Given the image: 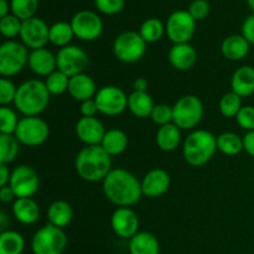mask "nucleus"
I'll return each instance as SVG.
<instances>
[{
    "label": "nucleus",
    "mask_w": 254,
    "mask_h": 254,
    "mask_svg": "<svg viewBox=\"0 0 254 254\" xmlns=\"http://www.w3.org/2000/svg\"><path fill=\"white\" fill-rule=\"evenodd\" d=\"M103 192L118 207H130L143 196L141 183L126 169H113L103 180Z\"/></svg>",
    "instance_id": "nucleus-1"
},
{
    "label": "nucleus",
    "mask_w": 254,
    "mask_h": 254,
    "mask_svg": "<svg viewBox=\"0 0 254 254\" xmlns=\"http://www.w3.org/2000/svg\"><path fill=\"white\" fill-rule=\"evenodd\" d=\"M74 168L79 178L88 183H98L107 178L112 169V156L101 145L84 146L77 154Z\"/></svg>",
    "instance_id": "nucleus-2"
},
{
    "label": "nucleus",
    "mask_w": 254,
    "mask_h": 254,
    "mask_svg": "<svg viewBox=\"0 0 254 254\" xmlns=\"http://www.w3.org/2000/svg\"><path fill=\"white\" fill-rule=\"evenodd\" d=\"M50 96L45 82L27 79L17 87L14 106L25 117H39L49 107Z\"/></svg>",
    "instance_id": "nucleus-3"
},
{
    "label": "nucleus",
    "mask_w": 254,
    "mask_h": 254,
    "mask_svg": "<svg viewBox=\"0 0 254 254\" xmlns=\"http://www.w3.org/2000/svg\"><path fill=\"white\" fill-rule=\"evenodd\" d=\"M217 151V136L211 131L198 129L186 136L183 155L186 163L193 168L206 165Z\"/></svg>",
    "instance_id": "nucleus-4"
},
{
    "label": "nucleus",
    "mask_w": 254,
    "mask_h": 254,
    "mask_svg": "<svg viewBox=\"0 0 254 254\" xmlns=\"http://www.w3.org/2000/svg\"><path fill=\"white\" fill-rule=\"evenodd\" d=\"M203 103L197 96L186 94L173 106V123L181 130H189L198 126L203 118Z\"/></svg>",
    "instance_id": "nucleus-5"
},
{
    "label": "nucleus",
    "mask_w": 254,
    "mask_h": 254,
    "mask_svg": "<svg viewBox=\"0 0 254 254\" xmlns=\"http://www.w3.org/2000/svg\"><path fill=\"white\" fill-rule=\"evenodd\" d=\"M30 52L17 41L4 42L0 46V74L4 78L16 76L29 64Z\"/></svg>",
    "instance_id": "nucleus-6"
},
{
    "label": "nucleus",
    "mask_w": 254,
    "mask_h": 254,
    "mask_svg": "<svg viewBox=\"0 0 254 254\" xmlns=\"http://www.w3.org/2000/svg\"><path fill=\"white\" fill-rule=\"evenodd\" d=\"M67 236L62 228L45 225L36 231L31 241L34 254H62L66 250Z\"/></svg>",
    "instance_id": "nucleus-7"
},
{
    "label": "nucleus",
    "mask_w": 254,
    "mask_h": 254,
    "mask_svg": "<svg viewBox=\"0 0 254 254\" xmlns=\"http://www.w3.org/2000/svg\"><path fill=\"white\" fill-rule=\"evenodd\" d=\"M146 51V42L136 31H124L113 42L114 56L124 64L140 61Z\"/></svg>",
    "instance_id": "nucleus-8"
},
{
    "label": "nucleus",
    "mask_w": 254,
    "mask_h": 254,
    "mask_svg": "<svg viewBox=\"0 0 254 254\" xmlns=\"http://www.w3.org/2000/svg\"><path fill=\"white\" fill-rule=\"evenodd\" d=\"M14 135L21 145L35 148L42 145L47 140L50 135V127L40 117H24L20 119Z\"/></svg>",
    "instance_id": "nucleus-9"
},
{
    "label": "nucleus",
    "mask_w": 254,
    "mask_h": 254,
    "mask_svg": "<svg viewBox=\"0 0 254 254\" xmlns=\"http://www.w3.org/2000/svg\"><path fill=\"white\" fill-rule=\"evenodd\" d=\"M196 30V20L188 10H176L166 20L165 32L175 44H189Z\"/></svg>",
    "instance_id": "nucleus-10"
},
{
    "label": "nucleus",
    "mask_w": 254,
    "mask_h": 254,
    "mask_svg": "<svg viewBox=\"0 0 254 254\" xmlns=\"http://www.w3.org/2000/svg\"><path fill=\"white\" fill-rule=\"evenodd\" d=\"M57 69L71 78L76 74L84 73L89 64V57L83 49L76 45H68L59 50L56 55Z\"/></svg>",
    "instance_id": "nucleus-11"
},
{
    "label": "nucleus",
    "mask_w": 254,
    "mask_h": 254,
    "mask_svg": "<svg viewBox=\"0 0 254 254\" xmlns=\"http://www.w3.org/2000/svg\"><path fill=\"white\" fill-rule=\"evenodd\" d=\"M99 113L104 116L116 117L128 108V96L117 86H104L94 97Z\"/></svg>",
    "instance_id": "nucleus-12"
},
{
    "label": "nucleus",
    "mask_w": 254,
    "mask_h": 254,
    "mask_svg": "<svg viewBox=\"0 0 254 254\" xmlns=\"http://www.w3.org/2000/svg\"><path fill=\"white\" fill-rule=\"evenodd\" d=\"M74 36L82 41H94L103 31V22L98 14L91 10H81L76 12L71 20Z\"/></svg>",
    "instance_id": "nucleus-13"
},
{
    "label": "nucleus",
    "mask_w": 254,
    "mask_h": 254,
    "mask_svg": "<svg viewBox=\"0 0 254 254\" xmlns=\"http://www.w3.org/2000/svg\"><path fill=\"white\" fill-rule=\"evenodd\" d=\"M9 185L17 198L32 197L39 190L40 178L31 166L19 165L11 171Z\"/></svg>",
    "instance_id": "nucleus-14"
},
{
    "label": "nucleus",
    "mask_w": 254,
    "mask_h": 254,
    "mask_svg": "<svg viewBox=\"0 0 254 254\" xmlns=\"http://www.w3.org/2000/svg\"><path fill=\"white\" fill-rule=\"evenodd\" d=\"M20 39L27 49H44L50 42V27L44 20L34 16L22 21Z\"/></svg>",
    "instance_id": "nucleus-15"
},
{
    "label": "nucleus",
    "mask_w": 254,
    "mask_h": 254,
    "mask_svg": "<svg viewBox=\"0 0 254 254\" xmlns=\"http://www.w3.org/2000/svg\"><path fill=\"white\" fill-rule=\"evenodd\" d=\"M113 232L123 240H130L139 232V217L130 207H118L111 217Z\"/></svg>",
    "instance_id": "nucleus-16"
},
{
    "label": "nucleus",
    "mask_w": 254,
    "mask_h": 254,
    "mask_svg": "<svg viewBox=\"0 0 254 254\" xmlns=\"http://www.w3.org/2000/svg\"><path fill=\"white\" fill-rule=\"evenodd\" d=\"M76 135L79 140L86 146L92 145H101L107 130L104 129L103 123L96 117H82L77 121L76 127Z\"/></svg>",
    "instance_id": "nucleus-17"
},
{
    "label": "nucleus",
    "mask_w": 254,
    "mask_h": 254,
    "mask_svg": "<svg viewBox=\"0 0 254 254\" xmlns=\"http://www.w3.org/2000/svg\"><path fill=\"white\" fill-rule=\"evenodd\" d=\"M170 175L164 169H153L141 180V191L146 197L156 198L165 195L170 188Z\"/></svg>",
    "instance_id": "nucleus-18"
},
{
    "label": "nucleus",
    "mask_w": 254,
    "mask_h": 254,
    "mask_svg": "<svg viewBox=\"0 0 254 254\" xmlns=\"http://www.w3.org/2000/svg\"><path fill=\"white\" fill-rule=\"evenodd\" d=\"M168 59L178 71H189L197 62V52L190 44H175L169 51Z\"/></svg>",
    "instance_id": "nucleus-19"
},
{
    "label": "nucleus",
    "mask_w": 254,
    "mask_h": 254,
    "mask_svg": "<svg viewBox=\"0 0 254 254\" xmlns=\"http://www.w3.org/2000/svg\"><path fill=\"white\" fill-rule=\"evenodd\" d=\"M32 72L40 77H47L57 69V59L50 50H31L29 56V64Z\"/></svg>",
    "instance_id": "nucleus-20"
},
{
    "label": "nucleus",
    "mask_w": 254,
    "mask_h": 254,
    "mask_svg": "<svg viewBox=\"0 0 254 254\" xmlns=\"http://www.w3.org/2000/svg\"><path fill=\"white\" fill-rule=\"evenodd\" d=\"M96 82L89 74L79 73L69 78L68 93L73 99L78 102H84L96 97Z\"/></svg>",
    "instance_id": "nucleus-21"
},
{
    "label": "nucleus",
    "mask_w": 254,
    "mask_h": 254,
    "mask_svg": "<svg viewBox=\"0 0 254 254\" xmlns=\"http://www.w3.org/2000/svg\"><path fill=\"white\" fill-rule=\"evenodd\" d=\"M12 215L22 225H34L40 218V207L31 197H20L12 202Z\"/></svg>",
    "instance_id": "nucleus-22"
},
{
    "label": "nucleus",
    "mask_w": 254,
    "mask_h": 254,
    "mask_svg": "<svg viewBox=\"0 0 254 254\" xmlns=\"http://www.w3.org/2000/svg\"><path fill=\"white\" fill-rule=\"evenodd\" d=\"M231 88L241 98L252 96L254 93V67L246 64L236 69L231 78Z\"/></svg>",
    "instance_id": "nucleus-23"
},
{
    "label": "nucleus",
    "mask_w": 254,
    "mask_h": 254,
    "mask_svg": "<svg viewBox=\"0 0 254 254\" xmlns=\"http://www.w3.org/2000/svg\"><path fill=\"white\" fill-rule=\"evenodd\" d=\"M251 44L242 35H230L221 45L222 55L230 61H241L250 54Z\"/></svg>",
    "instance_id": "nucleus-24"
},
{
    "label": "nucleus",
    "mask_w": 254,
    "mask_h": 254,
    "mask_svg": "<svg viewBox=\"0 0 254 254\" xmlns=\"http://www.w3.org/2000/svg\"><path fill=\"white\" fill-rule=\"evenodd\" d=\"M73 218V210L67 201H54L47 208V220L50 225L64 228L71 223Z\"/></svg>",
    "instance_id": "nucleus-25"
},
{
    "label": "nucleus",
    "mask_w": 254,
    "mask_h": 254,
    "mask_svg": "<svg viewBox=\"0 0 254 254\" xmlns=\"http://www.w3.org/2000/svg\"><path fill=\"white\" fill-rule=\"evenodd\" d=\"M130 254H159L160 245L158 238L149 232H138L129 240Z\"/></svg>",
    "instance_id": "nucleus-26"
},
{
    "label": "nucleus",
    "mask_w": 254,
    "mask_h": 254,
    "mask_svg": "<svg viewBox=\"0 0 254 254\" xmlns=\"http://www.w3.org/2000/svg\"><path fill=\"white\" fill-rule=\"evenodd\" d=\"M153 98L148 92H131L128 96V109L136 118H149L153 112Z\"/></svg>",
    "instance_id": "nucleus-27"
},
{
    "label": "nucleus",
    "mask_w": 254,
    "mask_h": 254,
    "mask_svg": "<svg viewBox=\"0 0 254 254\" xmlns=\"http://www.w3.org/2000/svg\"><path fill=\"white\" fill-rule=\"evenodd\" d=\"M159 149L163 151H174L181 143V129L174 123L159 127L155 136Z\"/></svg>",
    "instance_id": "nucleus-28"
},
{
    "label": "nucleus",
    "mask_w": 254,
    "mask_h": 254,
    "mask_svg": "<svg viewBox=\"0 0 254 254\" xmlns=\"http://www.w3.org/2000/svg\"><path fill=\"white\" fill-rule=\"evenodd\" d=\"M128 136L121 129H111L106 133L101 146L111 156H117L123 154L128 148Z\"/></svg>",
    "instance_id": "nucleus-29"
},
{
    "label": "nucleus",
    "mask_w": 254,
    "mask_h": 254,
    "mask_svg": "<svg viewBox=\"0 0 254 254\" xmlns=\"http://www.w3.org/2000/svg\"><path fill=\"white\" fill-rule=\"evenodd\" d=\"M217 150L228 156H235L245 150L243 138L232 131H226L217 136Z\"/></svg>",
    "instance_id": "nucleus-30"
},
{
    "label": "nucleus",
    "mask_w": 254,
    "mask_h": 254,
    "mask_svg": "<svg viewBox=\"0 0 254 254\" xmlns=\"http://www.w3.org/2000/svg\"><path fill=\"white\" fill-rule=\"evenodd\" d=\"M25 240L16 231H4L0 233V254H22Z\"/></svg>",
    "instance_id": "nucleus-31"
},
{
    "label": "nucleus",
    "mask_w": 254,
    "mask_h": 254,
    "mask_svg": "<svg viewBox=\"0 0 254 254\" xmlns=\"http://www.w3.org/2000/svg\"><path fill=\"white\" fill-rule=\"evenodd\" d=\"M73 37L74 32L71 26V22L59 21L50 26V42L55 46H59L60 49L68 46Z\"/></svg>",
    "instance_id": "nucleus-32"
},
{
    "label": "nucleus",
    "mask_w": 254,
    "mask_h": 254,
    "mask_svg": "<svg viewBox=\"0 0 254 254\" xmlns=\"http://www.w3.org/2000/svg\"><path fill=\"white\" fill-rule=\"evenodd\" d=\"M20 141L15 135L0 134V164H10L17 158Z\"/></svg>",
    "instance_id": "nucleus-33"
},
{
    "label": "nucleus",
    "mask_w": 254,
    "mask_h": 254,
    "mask_svg": "<svg viewBox=\"0 0 254 254\" xmlns=\"http://www.w3.org/2000/svg\"><path fill=\"white\" fill-rule=\"evenodd\" d=\"M139 34L146 44H154L165 34V25L156 17H150L141 24Z\"/></svg>",
    "instance_id": "nucleus-34"
},
{
    "label": "nucleus",
    "mask_w": 254,
    "mask_h": 254,
    "mask_svg": "<svg viewBox=\"0 0 254 254\" xmlns=\"http://www.w3.org/2000/svg\"><path fill=\"white\" fill-rule=\"evenodd\" d=\"M242 107V98L232 91L223 94L218 103L221 114L226 118H236Z\"/></svg>",
    "instance_id": "nucleus-35"
},
{
    "label": "nucleus",
    "mask_w": 254,
    "mask_h": 254,
    "mask_svg": "<svg viewBox=\"0 0 254 254\" xmlns=\"http://www.w3.org/2000/svg\"><path fill=\"white\" fill-rule=\"evenodd\" d=\"M45 84H46L47 91L50 92L51 96H60V94H64V92H68L69 77L64 74V72L56 69L50 76L46 77Z\"/></svg>",
    "instance_id": "nucleus-36"
},
{
    "label": "nucleus",
    "mask_w": 254,
    "mask_h": 254,
    "mask_svg": "<svg viewBox=\"0 0 254 254\" xmlns=\"http://www.w3.org/2000/svg\"><path fill=\"white\" fill-rule=\"evenodd\" d=\"M39 7V0H11L10 9L12 15L19 17L21 21L34 17Z\"/></svg>",
    "instance_id": "nucleus-37"
},
{
    "label": "nucleus",
    "mask_w": 254,
    "mask_h": 254,
    "mask_svg": "<svg viewBox=\"0 0 254 254\" xmlns=\"http://www.w3.org/2000/svg\"><path fill=\"white\" fill-rule=\"evenodd\" d=\"M19 122L16 113L10 107L2 106L0 108V134L14 135Z\"/></svg>",
    "instance_id": "nucleus-38"
},
{
    "label": "nucleus",
    "mask_w": 254,
    "mask_h": 254,
    "mask_svg": "<svg viewBox=\"0 0 254 254\" xmlns=\"http://www.w3.org/2000/svg\"><path fill=\"white\" fill-rule=\"evenodd\" d=\"M21 26V20L12 14H9L7 16L0 19V32L2 34V36L7 37V39H12V37H16L17 35H20Z\"/></svg>",
    "instance_id": "nucleus-39"
},
{
    "label": "nucleus",
    "mask_w": 254,
    "mask_h": 254,
    "mask_svg": "<svg viewBox=\"0 0 254 254\" xmlns=\"http://www.w3.org/2000/svg\"><path fill=\"white\" fill-rule=\"evenodd\" d=\"M150 118L159 127L173 123V107L165 103L155 104L153 112H151Z\"/></svg>",
    "instance_id": "nucleus-40"
},
{
    "label": "nucleus",
    "mask_w": 254,
    "mask_h": 254,
    "mask_svg": "<svg viewBox=\"0 0 254 254\" xmlns=\"http://www.w3.org/2000/svg\"><path fill=\"white\" fill-rule=\"evenodd\" d=\"M16 92L17 87L9 78H4L2 77L0 79V104H1V107L7 106L10 103H14Z\"/></svg>",
    "instance_id": "nucleus-41"
},
{
    "label": "nucleus",
    "mask_w": 254,
    "mask_h": 254,
    "mask_svg": "<svg viewBox=\"0 0 254 254\" xmlns=\"http://www.w3.org/2000/svg\"><path fill=\"white\" fill-rule=\"evenodd\" d=\"M236 121L243 130H254V106H243L236 116Z\"/></svg>",
    "instance_id": "nucleus-42"
},
{
    "label": "nucleus",
    "mask_w": 254,
    "mask_h": 254,
    "mask_svg": "<svg viewBox=\"0 0 254 254\" xmlns=\"http://www.w3.org/2000/svg\"><path fill=\"white\" fill-rule=\"evenodd\" d=\"M94 5L102 14L114 15L123 10L126 0H94Z\"/></svg>",
    "instance_id": "nucleus-43"
},
{
    "label": "nucleus",
    "mask_w": 254,
    "mask_h": 254,
    "mask_svg": "<svg viewBox=\"0 0 254 254\" xmlns=\"http://www.w3.org/2000/svg\"><path fill=\"white\" fill-rule=\"evenodd\" d=\"M210 2L207 0H193L189 6L188 11L190 12L191 16L197 21V20H203L210 14Z\"/></svg>",
    "instance_id": "nucleus-44"
},
{
    "label": "nucleus",
    "mask_w": 254,
    "mask_h": 254,
    "mask_svg": "<svg viewBox=\"0 0 254 254\" xmlns=\"http://www.w3.org/2000/svg\"><path fill=\"white\" fill-rule=\"evenodd\" d=\"M242 36L245 37L251 45H254V14L246 17V20L243 21Z\"/></svg>",
    "instance_id": "nucleus-45"
},
{
    "label": "nucleus",
    "mask_w": 254,
    "mask_h": 254,
    "mask_svg": "<svg viewBox=\"0 0 254 254\" xmlns=\"http://www.w3.org/2000/svg\"><path fill=\"white\" fill-rule=\"evenodd\" d=\"M79 112H81L82 117H96L98 113V106H97L96 99H87V101L81 102L79 106Z\"/></svg>",
    "instance_id": "nucleus-46"
},
{
    "label": "nucleus",
    "mask_w": 254,
    "mask_h": 254,
    "mask_svg": "<svg viewBox=\"0 0 254 254\" xmlns=\"http://www.w3.org/2000/svg\"><path fill=\"white\" fill-rule=\"evenodd\" d=\"M16 195H15L14 190L10 188V185L4 186V188H0V201L2 203H9L14 202L16 200Z\"/></svg>",
    "instance_id": "nucleus-47"
},
{
    "label": "nucleus",
    "mask_w": 254,
    "mask_h": 254,
    "mask_svg": "<svg viewBox=\"0 0 254 254\" xmlns=\"http://www.w3.org/2000/svg\"><path fill=\"white\" fill-rule=\"evenodd\" d=\"M243 146H245L246 153L254 158V130L247 131L243 136Z\"/></svg>",
    "instance_id": "nucleus-48"
},
{
    "label": "nucleus",
    "mask_w": 254,
    "mask_h": 254,
    "mask_svg": "<svg viewBox=\"0 0 254 254\" xmlns=\"http://www.w3.org/2000/svg\"><path fill=\"white\" fill-rule=\"evenodd\" d=\"M10 176H11V173L6 164H0V188L9 185Z\"/></svg>",
    "instance_id": "nucleus-49"
},
{
    "label": "nucleus",
    "mask_w": 254,
    "mask_h": 254,
    "mask_svg": "<svg viewBox=\"0 0 254 254\" xmlns=\"http://www.w3.org/2000/svg\"><path fill=\"white\" fill-rule=\"evenodd\" d=\"M149 82L144 77H139L133 82V91L134 92H146L148 91Z\"/></svg>",
    "instance_id": "nucleus-50"
},
{
    "label": "nucleus",
    "mask_w": 254,
    "mask_h": 254,
    "mask_svg": "<svg viewBox=\"0 0 254 254\" xmlns=\"http://www.w3.org/2000/svg\"><path fill=\"white\" fill-rule=\"evenodd\" d=\"M9 7L6 0H0V19L9 15Z\"/></svg>",
    "instance_id": "nucleus-51"
},
{
    "label": "nucleus",
    "mask_w": 254,
    "mask_h": 254,
    "mask_svg": "<svg viewBox=\"0 0 254 254\" xmlns=\"http://www.w3.org/2000/svg\"><path fill=\"white\" fill-rule=\"evenodd\" d=\"M7 221H9V218H7L6 212H5V211H1V212H0V228H1V232L6 231L5 228H6Z\"/></svg>",
    "instance_id": "nucleus-52"
},
{
    "label": "nucleus",
    "mask_w": 254,
    "mask_h": 254,
    "mask_svg": "<svg viewBox=\"0 0 254 254\" xmlns=\"http://www.w3.org/2000/svg\"><path fill=\"white\" fill-rule=\"evenodd\" d=\"M247 2H248V6H250V9L254 12V0H247Z\"/></svg>",
    "instance_id": "nucleus-53"
}]
</instances>
